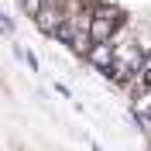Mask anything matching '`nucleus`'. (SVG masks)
<instances>
[{"instance_id":"1","label":"nucleus","mask_w":151,"mask_h":151,"mask_svg":"<svg viewBox=\"0 0 151 151\" xmlns=\"http://www.w3.org/2000/svg\"><path fill=\"white\" fill-rule=\"evenodd\" d=\"M120 28H124V10L117 7V4L96 0L93 24H89V41H93V45H110L113 38L120 35Z\"/></svg>"},{"instance_id":"2","label":"nucleus","mask_w":151,"mask_h":151,"mask_svg":"<svg viewBox=\"0 0 151 151\" xmlns=\"http://www.w3.org/2000/svg\"><path fill=\"white\" fill-rule=\"evenodd\" d=\"M65 17H69L65 4H58V0H48L45 7L38 10L35 24H38V31H45V35H52V38H55V31L62 28V24H65Z\"/></svg>"},{"instance_id":"3","label":"nucleus","mask_w":151,"mask_h":151,"mask_svg":"<svg viewBox=\"0 0 151 151\" xmlns=\"http://www.w3.org/2000/svg\"><path fill=\"white\" fill-rule=\"evenodd\" d=\"M86 62L96 69V72H110V65H113V41L110 45H93L89 52H86Z\"/></svg>"},{"instance_id":"4","label":"nucleus","mask_w":151,"mask_h":151,"mask_svg":"<svg viewBox=\"0 0 151 151\" xmlns=\"http://www.w3.org/2000/svg\"><path fill=\"white\" fill-rule=\"evenodd\" d=\"M21 4V10H24V14H28V17H38V10L45 7L48 0H17Z\"/></svg>"},{"instance_id":"5","label":"nucleus","mask_w":151,"mask_h":151,"mask_svg":"<svg viewBox=\"0 0 151 151\" xmlns=\"http://www.w3.org/2000/svg\"><path fill=\"white\" fill-rule=\"evenodd\" d=\"M0 31H4V35H10V31H14V28H10V21H7V14H4V10H0Z\"/></svg>"}]
</instances>
